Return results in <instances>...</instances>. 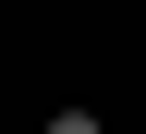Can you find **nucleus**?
Segmentation results:
<instances>
[{"label": "nucleus", "instance_id": "nucleus-1", "mask_svg": "<svg viewBox=\"0 0 146 134\" xmlns=\"http://www.w3.org/2000/svg\"><path fill=\"white\" fill-rule=\"evenodd\" d=\"M49 134H98V110H49Z\"/></svg>", "mask_w": 146, "mask_h": 134}]
</instances>
